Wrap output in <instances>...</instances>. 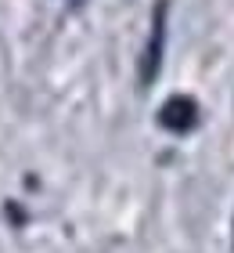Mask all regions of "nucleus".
I'll use <instances>...</instances> for the list:
<instances>
[{
  "instance_id": "2",
  "label": "nucleus",
  "mask_w": 234,
  "mask_h": 253,
  "mask_svg": "<svg viewBox=\"0 0 234 253\" xmlns=\"http://www.w3.org/2000/svg\"><path fill=\"white\" fill-rule=\"evenodd\" d=\"M155 123L162 126V130H169V134L195 130V126H198V101L187 98V94L166 98V101H162V109H159V116H155Z\"/></svg>"
},
{
  "instance_id": "1",
  "label": "nucleus",
  "mask_w": 234,
  "mask_h": 253,
  "mask_svg": "<svg viewBox=\"0 0 234 253\" xmlns=\"http://www.w3.org/2000/svg\"><path fill=\"white\" fill-rule=\"evenodd\" d=\"M166 11H169V0H159L155 11H151V33H148V43L140 51V87H151L159 80V69H162V47H166Z\"/></svg>"
}]
</instances>
